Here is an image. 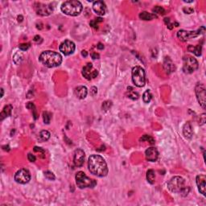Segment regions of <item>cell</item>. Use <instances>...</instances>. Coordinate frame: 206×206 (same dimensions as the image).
I'll use <instances>...</instances> for the list:
<instances>
[{
  "label": "cell",
  "instance_id": "6da1fadb",
  "mask_svg": "<svg viewBox=\"0 0 206 206\" xmlns=\"http://www.w3.org/2000/svg\"><path fill=\"white\" fill-rule=\"evenodd\" d=\"M88 168L93 175L99 177H104L108 174V167L106 162L102 157L98 155H92L89 158Z\"/></svg>",
  "mask_w": 206,
  "mask_h": 206
},
{
  "label": "cell",
  "instance_id": "7a4b0ae2",
  "mask_svg": "<svg viewBox=\"0 0 206 206\" xmlns=\"http://www.w3.org/2000/svg\"><path fill=\"white\" fill-rule=\"evenodd\" d=\"M168 188L174 193H179L182 196H186L190 192V188L186 186L185 180L180 176L172 177L168 182Z\"/></svg>",
  "mask_w": 206,
  "mask_h": 206
},
{
  "label": "cell",
  "instance_id": "3957f363",
  "mask_svg": "<svg viewBox=\"0 0 206 206\" xmlns=\"http://www.w3.org/2000/svg\"><path fill=\"white\" fill-rule=\"evenodd\" d=\"M39 60L46 67L54 68L61 65L62 62V57L58 53L48 50L40 54Z\"/></svg>",
  "mask_w": 206,
  "mask_h": 206
},
{
  "label": "cell",
  "instance_id": "277c9868",
  "mask_svg": "<svg viewBox=\"0 0 206 206\" xmlns=\"http://www.w3.org/2000/svg\"><path fill=\"white\" fill-rule=\"evenodd\" d=\"M61 12L64 14L69 16H76L80 15L82 12V4L79 1L76 0H70L63 3L61 5Z\"/></svg>",
  "mask_w": 206,
  "mask_h": 206
},
{
  "label": "cell",
  "instance_id": "5b68a950",
  "mask_svg": "<svg viewBox=\"0 0 206 206\" xmlns=\"http://www.w3.org/2000/svg\"><path fill=\"white\" fill-rule=\"evenodd\" d=\"M76 183L79 188H86L95 187L97 182L94 179L89 178L83 172H78L76 174Z\"/></svg>",
  "mask_w": 206,
  "mask_h": 206
},
{
  "label": "cell",
  "instance_id": "8992f818",
  "mask_svg": "<svg viewBox=\"0 0 206 206\" xmlns=\"http://www.w3.org/2000/svg\"><path fill=\"white\" fill-rule=\"evenodd\" d=\"M132 81L137 87H143L146 83V74L144 69L135 66L132 69Z\"/></svg>",
  "mask_w": 206,
  "mask_h": 206
},
{
  "label": "cell",
  "instance_id": "52a82bcc",
  "mask_svg": "<svg viewBox=\"0 0 206 206\" xmlns=\"http://www.w3.org/2000/svg\"><path fill=\"white\" fill-rule=\"evenodd\" d=\"M205 32V27H201L197 31H188L185 30H179L177 32V37L181 40V41H187L189 39L195 38L197 37L200 35L204 34Z\"/></svg>",
  "mask_w": 206,
  "mask_h": 206
},
{
  "label": "cell",
  "instance_id": "ba28073f",
  "mask_svg": "<svg viewBox=\"0 0 206 206\" xmlns=\"http://www.w3.org/2000/svg\"><path fill=\"white\" fill-rule=\"evenodd\" d=\"M183 71L185 73H192L198 69L199 64L194 57L191 56H185L183 59Z\"/></svg>",
  "mask_w": 206,
  "mask_h": 206
},
{
  "label": "cell",
  "instance_id": "9c48e42d",
  "mask_svg": "<svg viewBox=\"0 0 206 206\" xmlns=\"http://www.w3.org/2000/svg\"><path fill=\"white\" fill-rule=\"evenodd\" d=\"M195 93L196 95V98L200 105L203 109H205L206 106V90L205 87L203 84H197L195 88Z\"/></svg>",
  "mask_w": 206,
  "mask_h": 206
},
{
  "label": "cell",
  "instance_id": "30bf717a",
  "mask_svg": "<svg viewBox=\"0 0 206 206\" xmlns=\"http://www.w3.org/2000/svg\"><path fill=\"white\" fill-rule=\"evenodd\" d=\"M31 179V174L28 170L25 168H22L19 170L18 172L15 173V180L18 183L21 184H25L27 183Z\"/></svg>",
  "mask_w": 206,
  "mask_h": 206
},
{
  "label": "cell",
  "instance_id": "8fae6325",
  "mask_svg": "<svg viewBox=\"0 0 206 206\" xmlns=\"http://www.w3.org/2000/svg\"><path fill=\"white\" fill-rule=\"evenodd\" d=\"M35 10L38 15L41 16H48L53 12V8L50 4H44L37 3L35 4Z\"/></svg>",
  "mask_w": 206,
  "mask_h": 206
},
{
  "label": "cell",
  "instance_id": "7c38bea8",
  "mask_svg": "<svg viewBox=\"0 0 206 206\" xmlns=\"http://www.w3.org/2000/svg\"><path fill=\"white\" fill-rule=\"evenodd\" d=\"M75 48H76L75 44L69 40H65L64 42L61 43L60 48H59L60 52H61L65 56H69V55L73 54L75 51Z\"/></svg>",
  "mask_w": 206,
  "mask_h": 206
},
{
  "label": "cell",
  "instance_id": "4fadbf2b",
  "mask_svg": "<svg viewBox=\"0 0 206 206\" xmlns=\"http://www.w3.org/2000/svg\"><path fill=\"white\" fill-rule=\"evenodd\" d=\"M98 70L93 69V65L91 63H88L85 65L84 68L82 69V75L85 77L87 80H91L93 78H95L98 76Z\"/></svg>",
  "mask_w": 206,
  "mask_h": 206
},
{
  "label": "cell",
  "instance_id": "5bb4252c",
  "mask_svg": "<svg viewBox=\"0 0 206 206\" xmlns=\"http://www.w3.org/2000/svg\"><path fill=\"white\" fill-rule=\"evenodd\" d=\"M85 161V152L81 149H76L74 152L73 162L76 167H81Z\"/></svg>",
  "mask_w": 206,
  "mask_h": 206
},
{
  "label": "cell",
  "instance_id": "9a60e30c",
  "mask_svg": "<svg viewBox=\"0 0 206 206\" xmlns=\"http://www.w3.org/2000/svg\"><path fill=\"white\" fill-rule=\"evenodd\" d=\"M93 9L98 15H104L106 12V6L103 1H96L93 4Z\"/></svg>",
  "mask_w": 206,
  "mask_h": 206
},
{
  "label": "cell",
  "instance_id": "2e32d148",
  "mask_svg": "<svg viewBox=\"0 0 206 206\" xmlns=\"http://www.w3.org/2000/svg\"><path fill=\"white\" fill-rule=\"evenodd\" d=\"M146 159L148 161L151 162H155L157 160L158 157H159V152L157 151V149L156 147H149L148 149H147L145 151Z\"/></svg>",
  "mask_w": 206,
  "mask_h": 206
},
{
  "label": "cell",
  "instance_id": "e0dca14e",
  "mask_svg": "<svg viewBox=\"0 0 206 206\" xmlns=\"http://www.w3.org/2000/svg\"><path fill=\"white\" fill-rule=\"evenodd\" d=\"M196 184L198 187L199 192L203 195L205 196L206 195V190H205V181H206V176L205 175H198L196 176Z\"/></svg>",
  "mask_w": 206,
  "mask_h": 206
},
{
  "label": "cell",
  "instance_id": "ac0fdd59",
  "mask_svg": "<svg viewBox=\"0 0 206 206\" xmlns=\"http://www.w3.org/2000/svg\"><path fill=\"white\" fill-rule=\"evenodd\" d=\"M164 71L166 72V73H168V74L173 73L176 70V66L169 57H165V59H164Z\"/></svg>",
  "mask_w": 206,
  "mask_h": 206
},
{
  "label": "cell",
  "instance_id": "d6986e66",
  "mask_svg": "<svg viewBox=\"0 0 206 206\" xmlns=\"http://www.w3.org/2000/svg\"><path fill=\"white\" fill-rule=\"evenodd\" d=\"M74 93H75V95L76 96L77 98L84 99L87 96L88 90H87V88L85 86H77V87L75 88Z\"/></svg>",
  "mask_w": 206,
  "mask_h": 206
},
{
  "label": "cell",
  "instance_id": "ffe728a7",
  "mask_svg": "<svg viewBox=\"0 0 206 206\" xmlns=\"http://www.w3.org/2000/svg\"><path fill=\"white\" fill-rule=\"evenodd\" d=\"M183 136L186 138H191L192 134H193V130H192V126L190 122H186L183 127Z\"/></svg>",
  "mask_w": 206,
  "mask_h": 206
},
{
  "label": "cell",
  "instance_id": "44dd1931",
  "mask_svg": "<svg viewBox=\"0 0 206 206\" xmlns=\"http://www.w3.org/2000/svg\"><path fill=\"white\" fill-rule=\"evenodd\" d=\"M12 105H8L4 107L3 111L1 112L0 114V120L3 121L4 118H7L8 116L12 115Z\"/></svg>",
  "mask_w": 206,
  "mask_h": 206
},
{
  "label": "cell",
  "instance_id": "7402d4cb",
  "mask_svg": "<svg viewBox=\"0 0 206 206\" xmlns=\"http://www.w3.org/2000/svg\"><path fill=\"white\" fill-rule=\"evenodd\" d=\"M188 52L192 53L193 54H195L196 57H200L201 55V51H202V47L201 44H198L197 46H193V45H189L188 48Z\"/></svg>",
  "mask_w": 206,
  "mask_h": 206
},
{
  "label": "cell",
  "instance_id": "603a6c76",
  "mask_svg": "<svg viewBox=\"0 0 206 206\" xmlns=\"http://www.w3.org/2000/svg\"><path fill=\"white\" fill-rule=\"evenodd\" d=\"M50 133L48 131V130H42L40 131V134H39V137L38 139L40 143H43V142H45L47 140H48L50 138Z\"/></svg>",
  "mask_w": 206,
  "mask_h": 206
},
{
  "label": "cell",
  "instance_id": "cb8c5ba5",
  "mask_svg": "<svg viewBox=\"0 0 206 206\" xmlns=\"http://www.w3.org/2000/svg\"><path fill=\"white\" fill-rule=\"evenodd\" d=\"M157 16L155 14L148 13L147 12H143L139 14V18L143 20H151V19L156 18Z\"/></svg>",
  "mask_w": 206,
  "mask_h": 206
},
{
  "label": "cell",
  "instance_id": "d4e9b609",
  "mask_svg": "<svg viewBox=\"0 0 206 206\" xmlns=\"http://www.w3.org/2000/svg\"><path fill=\"white\" fill-rule=\"evenodd\" d=\"M147 179L148 183H150L151 184H153L156 182V173L151 169L148 170L147 172Z\"/></svg>",
  "mask_w": 206,
  "mask_h": 206
},
{
  "label": "cell",
  "instance_id": "484cf974",
  "mask_svg": "<svg viewBox=\"0 0 206 206\" xmlns=\"http://www.w3.org/2000/svg\"><path fill=\"white\" fill-rule=\"evenodd\" d=\"M127 89H128V93H127V97L129 98H130V99L132 100H136L138 98V94L137 93H135L134 91H133V88H131V87H128L127 88Z\"/></svg>",
  "mask_w": 206,
  "mask_h": 206
},
{
  "label": "cell",
  "instance_id": "4316f807",
  "mask_svg": "<svg viewBox=\"0 0 206 206\" xmlns=\"http://www.w3.org/2000/svg\"><path fill=\"white\" fill-rule=\"evenodd\" d=\"M152 98V94L150 90H147V91L144 92L143 95V102L145 103H149L151 102V100Z\"/></svg>",
  "mask_w": 206,
  "mask_h": 206
},
{
  "label": "cell",
  "instance_id": "83f0119b",
  "mask_svg": "<svg viewBox=\"0 0 206 206\" xmlns=\"http://www.w3.org/2000/svg\"><path fill=\"white\" fill-rule=\"evenodd\" d=\"M23 60V54L21 53H17L15 54L14 57H13V61L16 65H19L21 63V61Z\"/></svg>",
  "mask_w": 206,
  "mask_h": 206
},
{
  "label": "cell",
  "instance_id": "f1b7e54d",
  "mask_svg": "<svg viewBox=\"0 0 206 206\" xmlns=\"http://www.w3.org/2000/svg\"><path fill=\"white\" fill-rule=\"evenodd\" d=\"M152 12L155 13V14H158V15H164L165 14V10H164V8L162 7H160V6H156L155 8H153Z\"/></svg>",
  "mask_w": 206,
  "mask_h": 206
},
{
  "label": "cell",
  "instance_id": "f546056e",
  "mask_svg": "<svg viewBox=\"0 0 206 206\" xmlns=\"http://www.w3.org/2000/svg\"><path fill=\"white\" fill-rule=\"evenodd\" d=\"M43 118H44V122L46 124H49L50 121H51V118H52V115L50 114L49 112H44L43 113Z\"/></svg>",
  "mask_w": 206,
  "mask_h": 206
},
{
  "label": "cell",
  "instance_id": "4dcf8cb0",
  "mask_svg": "<svg viewBox=\"0 0 206 206\" xmlns=\"http://www.w3.org/2000/svg\"><path fill=\"white\" fill-rule=\"evenodd\" d=\"M140 140L141 141H148L151 144H155V139L152 137H151L150 135H147V134L143 135V138H141Z\"/></svg>",
  "mask_w": 206,
  "mask_h": 206
},
{
  "label": "cell",
  "instance_id": "1f68e13d",
  "mask_svg": "<svg viewBox=\"0 0 206 206\" xmlns=\"http://www.w3.org/2000/svg\"><path fill=\"white\" fill-rule=\"evenodd\" d=\"M111 106H112V102L111 101H106V102H103L102 108L103 111H106L108 110H110Z\"/></svg>",
  "mask_w": 206,
  "mask_h": 206
},
{
  "label": "cell",
  "instance_id": "d6a6232c",
  "mask_svg": "<svg viewBox=\"0 0 206 206\" xmlns=\"http://www.w3.org/2000/svg\"><path fill=\"white\" fill-rule=\"evenodd\" d=\"M103 19H102V18H98V19H96L95 20H92L91 22L89 23V24H90V26H91L92 27H94V28H98V23H100V22H102Z\"/></svg>",
  "mask_w": 206,
  "mask_h": 206
},
{
  "label": "cell",
  "instance_id": "836d02e7",
  "mask_svg": "<svg viewBox=\"0 0 206 206\" xmlns=\"http://www.w3.org/2000/svg\"><path fill=\"white\" fill-rule=\"evenodd\" d=\"M44 176H45V178H47L48 179H49V180H54V179H55V176H54V174L52 172H49V171H46V172H44Z\"/></svg>",
  "mask_w": 206,
  "mask_h": 206
},
{
  "label": "cell",
  "instance_id": "e575fe53",
  "mask_svg": "<svg viewBox=\"0 0 206 206\" xmlns=\"http://www.w3.org/2000/svg\"><path fill=\"white\" fill-rule=\"evenodd\" d=\"M27 107L28 109H32V111H34V118L35 119H36L37 117H36V114H35V108L34 104L31 102H28V104L27 105Z\"/></svg>",
  "mask_w": 206,
  "mask_h": 206
},
{
  "label": "cell",
  "instance_id": "d590c367",
  "mask_svg": "<svg viewBox=\"0 0 206 206\" xmlns=\"http://www.w3.org/2000/svg\"><path fill=\"white\" fill-rule=\"evenodd\" d=\"M30 48V44H21L19 45V49L21 51H26Z\"/></svg>",
  "mask_w": 206,
  "mask_h": 206
},
{
  "label": "cell",
  "instance_id": "8d00e7d4",
  "mask_svg": "<svg viewBox=\"0 0 206 206\" xmlns=\"http://www.w3.org/2000/svg\"><path fill=\"white\" fill-rule=\"evenodd\" d=\"M164 22L166 23L167 27H168L170 30H172L173 27H172V23H171V22H170V19H169V18H165V19H164Z\"/></svg>",
  "mask_w": 206,
  "mask_h": 206
},
{
  "label": "cell",
  "instance_id": "74e56055",
  "mask_svg": "<svg viewBox=\"0 0 206 206\" xmlns=\"http://www.w3.org/2000/svg\"><path fill=\"white\" fill-rule=\"evenodd\" d=\"M183 11L185 14H192V13H193V12H194L193 8H184L183 9Z\"/></svg>",
  "mask_w": 206,
  "mask_h": 206
},
{
  "label": "cell",
  "instance_id": "f35d334b",
  "mask_svg": "<svg viewBox=\"0 0 206 206\" xmlns=\"http://www.w3.org/2000/svg\"><path fill=\"white\" fill-rule=\"evenodd\" d=\"M27 159H28V160L30 161V162H35V160H36V158H35V156L34 155H32V154H31V153H28V155H27Z\"/></svg>",
  "mask_w": 206,
  "mask_h": 206
},
{
  "label": "cell",
  "instance_id": "ab89813d",
  "mask_svg": "<svg viewBox=\"0 0 206 206\" xmlns=\"http://www.w3.org/2000/svg\"><path fill=\"white\" fill-rule=\"evenodd\" d=\"M97 93H98V89H97V87L93 86L91 89H90V94H91L92 96H95L96 94H97Z\"/></svg>",
  "mask_w": 206,
  "mask_h": 206
},
{
  "label": "cell",
  "instance_id": "60d3db41",
  "mask_svg": "<svg viewBox=\"0 0 206 206\" xmlns=\"http://www.w3.org/2000/svg\"><path fill=\"white\" fill-rule=\"evenodd\" d=\"M34 151H36V152H41L43 155H44V151L43 150L42 148L40 147H34Z\"/></svg>",
  "mask_w": 206,
  "mask_h": 206
},
{
  "label": "cell",
  "instance_id": "b9f144b4",
  "mask_svg": "<svg viewBox=\"0 0 206 206\" xmlns=\"http://www.w3.org/2000/svg\"><path fill=\"white\" fill-rule=\"evenodd\" d=\"M34 41L36 43H41L42 42V39L40 35H35L34 37Z\"/></svg>",
  "mask_w": 206,
  "mask_h": 206
},
{
  "label": "cell",
  "instance_id": "7bdbcfd3",
  "mask_svg": "<svg viewBox=\"0 0 206 206\" xmlns=\"http://www.w3.org/2000/svg\"><path fill=\"white\" fill-rule=\"evenodd\" d=\"M200 118H201V120H200V122H201V125H202L205 122V114H203L201 116H200Z\"/></svg>",
  "mask_w": 206,
  "mask_h": 206
},
{
  "label": "cell",
  "instance_id": "ee69618b",
  "mask_svg": "<svg viewBox=\"0 0 206 206\" xmlns=\"http://www.w3.org/2000/svg\"><path fill=\"white\" fill-rule=\"evenodd\" d=\"M91 57H92V58L93 59V60H95V59H98V58L100 57L99 54L96 53H92L91 54Z\"/></svg>",
  "mask_w": 206,
  "mask_h": 206
},
{
  "label": "cell",
  "instance_id": "f6af8a7d",
  "mask_svg": "<svg viewBox=\"0 0 206 206\" xmlns=\"http://www.w3.org/2000/svg\"><path fill=\"white\" fill-rule=\"evenodd\" d=\"M97 48H98V49L102 50L103 48H104V45H103L102 43H98V44L97 45Z\"/></svg>",
  "mask_w": 206,
  "mask_h": 206
},
{
  "label": "cell",
  "instance_id": "bcb514c9",
  "mask_svg": "<svg viewBox=\"0 0 206 206\" xmlns=\"http://www.w3.org/2000/svg\"><path fill=\"white\" fill-rule=\"evenodd\" d=\"M81 55H82L83 57H87V55H88V53H87V52H86V51L83 50V51L81 52Z\"/></svg>",
  "mask_w": 206,
  "mask_h": 206
},
{
  "label": "cell",
  "instance_id": "7dc6e473",
  "mask_svg": "<svg viewBox=\"0 0 206 206\" xmlns=\"http://www.w3.org/2000/svg\"><path fill=\"white\" fill-rule=\"evenodd\" d=\"M3 150L4 151H10V148H9V146H3Z\"/></svg>",
  "mask_w": 206,
  "mask_h": 206
},
{
  "label": "cell",
  "instance_id": "c3c4849f",
  "mask_svg": "<svg viewBox=\"0 0 206 206\" xmlns=\"http://www.w3.org/2000/svg\"><path fill=\"white\" fill-rule=\"evenodd\" d=\"M22 20H23V17H22V16H19V17H18V21H19V22H21Z\"/></svg>",
  "mask_w": 206,
  "mask_h": 206
},
{
  "label": "cell",
  "instance_id": "681fc988",
  "mask_svg": "<svg viewBox=\"0 0 206 206\" xmlns=\"http://www.w3.org/2000/svg\"><path fill=\"white\" fill-rule=\"evenodd\" d=\"M3 93H4L3 89H1V98H2V97L3 96Z\"/></svg>",
  "mask_w": 206,
  "mask_h": 206
},
{
  "label": "cell",
  "instance_id": "f907efd6",
  "mask_svg": "<svg viewBox=\"0 0 206 206\" xmlns=\"http://www.w3.org/2000/svg\"><path fill=\"white\" fill-rule=\"evenodd\" d=\"M184 3H193V1H183Z\"/></svg>",
  "mask_w": 206,
  "mask_h": 206
}]
</instances>
